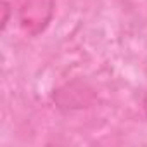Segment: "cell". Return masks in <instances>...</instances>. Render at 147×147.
<instances>
[{
	"label": "cell",
	"instance_id": "cell-1",
	"mask_svg": "<svg viewBox=\"0 0 147 147\" xmlns=\"http://www.w3.org/2000/svg\"><path fill=\"white\" fill-rule=\"evenodd\" d=\"M54 14V0H21L19 23L28 35H38L50 23Z\"/></svg>",
	"mask_w": 147,
	"mask_h": 147
}]
</instances>
